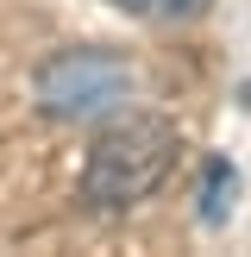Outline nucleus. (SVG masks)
Returning a JSON list of instances; mask_svg holds the SVG:
<instances>
[{
    "mask_svg": "<svg viewBox=\"0 0 251 257\" xmlns=\"http://www.w3.org/2000/svg\"><path fill=\"white\" fill-rule=\"evenodd\" d=\"M232 195H238V170L213 157V163H207V182H201V220L220 226L226 213H232Z\"/></svg>",
    "mask_w": 251,
    "mask_h": 257,
    "instance_id": "3",
    "label": "nucleus"
},
{
    "mask_svg": "<svg viewBox=\"0 0 251 257\" xmlns=\"http://www.w3.org/2000/svg\"><path fill=\"white\" fill-rule=\"evenodd\" d=\"M176 157H182V132L176 119L163 113H107V125L94 132L88 145V163H82V195L94 207L119 213V207H138L151 201L163 182H170Z\"/></svg>",
    "mask_w": 251,
    "mask_h": 257,
    "instance_id": "1",
    "label": "nucleus"
},
{
    "mask_svg": "<svg viewBox=\"0 0 251 257\" xmlns=\"http://www.w3.org/2000/svg\"><path fill=\"white\" fill-rule=\"evenodd\" d=\"M113 7L138 13V19H157V25H188V19H201L213 0H113Z\"/></svg>",
    "mask_w": 251,
    "mask_h": 257,
    "instance_id": "4",
    "label": "nucleus"
},
{
    "mask_svg": "<svg viewBox=\"0 0 251 257\" xmlns=\"http://www.w3.org/2000/svg\"><path fill=\"white\" fill-rule=\"evenodd\" d=\"M138 88V69L119 57V50H100V44H69L57 57L38 63L32 75V100L44 119H63V125H82V119H107L132 100Z\"/></svg>",
    "mask_w": 251,
    "mask_h": 257,
    "instance_id": "2",
    "label": "nucleus"
}]
</instances>
